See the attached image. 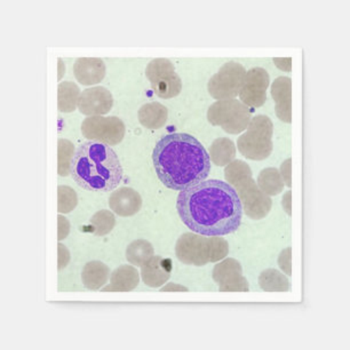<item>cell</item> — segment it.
<instances>
[{"instance_id":"cell-1","label":"cell","mask_w":350,"mask_h":350,"mask_svg":"<svg viewBox=\"0 0 350 350\" xmlns=\"http://www.w3.org/2000/svg\"><path fill=\"white\" fill-rule=\"evenodd\" d=\"M176 210L183 224L204 236L229 235L242 224L243 206L234 187L220 180H205L183 190Z\"/></svg>"},{"instance_id":"cell-2","label":"cell","mask_w":350,"mask_h":350,"mask_svg":"<svg viewBox=\"0 0 350 350\" xmlns=\"http://www.w3.org/2000/svg\"><path fill=\"white\" fill-rule=\"evenodd\" d=\"M158 179L168 189L183 191L207 179L211 158L203 144L187 133L161 137L152 151Z\"/></svg>"},{"instance_id":"cell-3","label":"cell","mask_w":350,"mask_h":350,"mask_svg":"<svg viewBox=\"0 0 350 350\" xmlns=\"http://www.w3.org/2000/svg\"><path fill=\"white\" fill-rule=\"evenodd\" d=\"M70 174L83 189L107 193L120 186L123 167L109 144L88 141L75 152Z\"/></svg>"},{"instance_id":"cell-4","label":"cell","mask_w":350,"mask_h":350,"mask_svg":"<svg viewBox=\"0 0 350 350\" xmlns=\"http://www.w3.org/2000/svg\"><path fill=\"white\" fill-rule=\"evenodd\" d=\"M228 183L237 189L239 200L246 215L252 219H262L269 213L271 200L260 190L252 178L249 165L242 161H231L224 170Z\"/></svg>"},{"instance_id":"cell-5","label":"cell","mask_w":350,"mask_h":350,"mask_svg":"<svg viewBox=\"0 0 350 350\" xmlns=\"http://www.w3.org/2000/svg\"><path fill=\"white\" fill-rule=\"evenodd\" d=\"M175 252L181 262L203 266L226 258L229 252V245L219 236L206 237L188 232L180 237L175 246Z\"/></svg>"},{"instance_id":"cell-6","label":"cell","mask_w":350,"mask_h":350,"mask_svg":"<svg viewBox=\"0 0 350 350\" xmlns=\"http://www.w3.org/2000/svg\"><path fill=\"white\" fill-rule=\"evenodd\" d=\"M273 123L267 116H256L250 122L245 133L237 141L241 154L252 161H263L273 151Z\"/></svg>"},{"instance_id":"cell-7","label":"cell","mask_w":350,"mask_h":350,"mask_svg":"<svg viewBox=\"0 0 350 350\" xmlns=\"http://www.w3.org/2000/svg\"><path fill=\"white\" fill-rule=\"evenodd\" d=\"M207 120L214 126H221L227 133L239 134L245 131L251 122V110L237 100H224L211 105Z\"/></svg>"},{"instance_id":"cell-8","label":"cell","mask_w":350,"mask_h":350,"mask_svg":"<svg viewBox=\"0 0 350 350\" xmlns=\"http://www.w3.org/2000/svg\"><path fill=\"white\" fill-rule=\"evenodd\" d=\"M246 70L242 64L230 61L224 64L211 78L207 90L211 96L219 101L237 98L245 79Z\"/></svg>"},{"instance_id":"cell-9","label":"cell","mask_w":350,"mask_h":350,"mask_svg":"<svg viewBox=\"0 0 350 350\" xmlns=\"http://www.w3.org/2000/svg\"><path fill=\"white\" fill-rule=\"evenodd\" d=\"M146 76L157 96L172 98L178 96L183 90V81L176 74L174 66L167 59H154L148 64Z\"/></svg>"},{"instance_id":"cell-10","label":"cell","mask_w":350,"mask_h":350,"mask_svg":"<svg viewBox=\"0 0 350 350\" xmlns=\"http://www.w3.org/2000/svg\"><path fill=\"white\" fill-rule=\"evenodd\" d=\"M81 133L88 139L115 146L123 140L125 126L117 117L94 116L83 122Z\"/></svg>"},{"instance_id":"cell-11","label":"cell","mask_w":350,"mask_h":350,"mask_svg":"<svg viewBox=\"0 0 350 350\" xmlns=\"http://www.w3.org/2000/svg\"><path fill=\"white\" fill-rule=\"evenodd\" d=\"M269 83V74L263 68H253L246 71L245 79L239 92L243 103L252 108L262 107L267 100Z\"/></svg>"},{"instance_id":"cell-12","label":"cell","mask_w":350,"mask_h":350,"mask_svg":"<svg viewBox=\"0 0 350 350\" xmlns=\"http://www.w3.org/2000/svg\"><path fill=\"white\" fill-rule=\"evenodd\" d=\"M113 105V98L107 88L96 86L88 88L81 93L78 102V108L83 115L100 116L105 115L111 110Z\"/></svg>"},{"instance_id":"cell-13","label":"cell","mask_w":350,"mask_h":350,"mask_svg":"<svg viewBox=\"0 0 350 350\" xmlns=\"http://www.w3.org/2000/svg\"><path fill=\"white\" fill-rule=\"evenodd\" d=\"M74 75L85 86L98 84L105 77V61L100 57H79L74 64Z\"/></svg>"},{"instance_id":"cell-14","label":"cell","mask_w":350,"mask_h":350,"mask_svg":"<svg viewBox=\"0 0 350 350\" xmlns=\"http://www.w3.org/2000/svg\"><path fill=\"white\" fill-rule=\"evenodd\" d=\"M109 206L120 217H132L140 211L142 198L135 190L124 187L111 193Z\"/></svg>"},{"instance_id":"cell-15","label":"cell","mask_w":350,"mask_h":350,"mask_svg":"<svg viewBox=\"0 0 350 350\" xmlns=\"http://www.w3.org/2000/svg\"><path fill=\"white\" fill-rule=\"evenodd\" d=\"M172 261L161 256H152L142 266V278L150 287H159L171 276Z\"/></svg>"},{"instance_id":"cell-16","label":"cell","mask_w":350,"mask_h":350,"mask_svg":"<svg viewBox=\"0 0 350 350\" xmlns=\"http://www.w3.org/2000/svg\"><path fill=\"white\" fill-rule=\"evenodd\" d=\"M291 93L292 81L288 77H280L275 79L271 85V95L276 102L277 116L285 123H291Z\"/></svg>"},{"instance_id":"cell-17","label":"cell","mask_w":350,"mask_h":350,"mask_svg":"<svg viewBox=\"0 0 350 350\" xmlns=\"http://www.w3.org/2000/svg\"><path fill=\"white\" fill-rule=\"evenodd\" d=\"M230 276L234 282V285L237 287V291H243L239 280H243L242 267L236 260L227 259L224 262L219 263L214 269V280L220 284V291H224L230 283Z\"/></svg>"},{"instance_id":"cell-18","label":"cell","mask_w":350,"mask_h":350,"mask_svg":"<svg viewBox=\"0 0 350 350\" xmlns=\"http://www.w3.org/2000/svg\"><path fill=\"white\" fill-rule=\"evenodd\" d=\"M139 120L149 130H157L164 126L167 122V109L157 102H151L141 107L139 110Z\"/></svg>"},{"instance_id":"cell-19","label":"cell","mask_w":350,"mask_h":350,"mask_svg":"<svg viewBox=\"0 0 350 350\" xmlns=\"http://www.w3.org/2000/svg\"><path fill=\"white\" fill-rule=\"evenodd\" d=\"M81 95V90L72 81L61 83L57 88V105L60 111L67 113L75 111V109L78 107Z\"/></svg>"},{"instance_id":"cell-20","label":"cell","mask_w":350,"mask_h":350,"mask_svg":"<svg viewBox=\"0 0 350 350\" xmlns=\"http://www.w3.org/2000/svg\"><path fill=\"white\" fill-rule=\"evenodd\" d=\"M109 278V268L105 263L88 262L83 270V283L90 290H98Z\"/></svg>"},{"instance_id":"cell-21","label":"cell","mask_w":350,"mask_h":350,"mask_svg":"<svg viewBox=\"0 0 350 350\" xmlns=\"http://www.w3.org/2000/svg\"><path fill=\"white\" fill-rule=\"evenodd\" d=\"M258 186L267 196H276L283 191V178L276 168H265L258 178Z\"/></svg>"},{"instance_id":"cell-22","label":"cell","mask_w":350,"mask_h":350,"mask_svg":"<svg viewBox=\"0 0 350 350\" xmlns=\"http://www.w3.org/2000/svg\"><path fill=\"white\" fill-rule=\"evenodd\" d=\"M235 144L226 137L214 141L211 146V157L217 166H226L235 159Z\"/></svg>"},{"instance_id":"cell-23","label":"cell","mask_w":350,"mask_h":350,"mask_svg":"<svg viewBox=\"0 0 350 350\" xmlns=\"http://www.w3.org/2000/svg\"><path fill=\"white\" fill-rule=\"evenodd\" d=\"M154 256V247L144 239L131 243L126 250V259L134 266L142 267Z\"/></svg>"},{"instance_id":"cell-24","label":"cell","mask_w":350,"mask_h":350,"mask_svg":"<svg viewBox=\"0 0 350 350\" xmlns=\"http://www.w3.org/2000/svg\"><path fill=\"white\" fill-rule=\"evenodd\" d=\"M133 270V267L123 266L115 270L111 277L112 291H131L134 290L139 283V273L137 269L129 275Z\"/></svg>"},{"instance_id":"cell-25","label":"cell","mask_w":350,"mask_h":350,"mask_svg":"<svg viewBox=\"0 0 350 350\" xmlns=\"http://www.w3.org/2000/svg\"><path fill=\"white\" fill-rule=\"evenodd\" d=\"M260 285L265 291H288L290 283L284 275L277 270H265L260 275Z\"/></svg>"},{"instance_id":"cell-26","label":"cell","mask_w":350,"mask_h":350,"mask_svg":"<svg viewBox=\"0 0 350 350\" xmlns=\"http://www.w3.org/2000/svg\"><path fill=\"white\" fill-rule=\"evenodd\" d=\"M74 154V146L70 141L59 140V174L61 176L70 174Z\"/></svg>"},{"instance_id":"cell-27","label":"cell","mask_w":350,"mask_h":350,"mask_svg":"<svg viewBox=\"0 0 350 350\" xmlns=\"http://www.w3.org/2000/svg\"><path fill=\"white\" fill-rule=\"evenodd\" d=\"M116 220L113 214L109 211H100L91 219L93 232L95 235L103 236L109 234L115 227Z\"/></svg>"},{"instance_id":"cell-28","label":"cell","mask_w":350,"mask_h":350,"mask_svg":"<svg viewBox=\"0 0 350 350\" xmlns=\"http://www.w3.org/2000/svg\"><path fill=\"white\" fill-rule=\"evenodd\" d=\"M59 213H70L77 206V193L70 187H59Z\"/></svg>"},{"instance_id":"cell-29","label":"cell","mask_w":350,"mask_h":350,"mask_svg":"<svg viewBox=\"0 0 350 350\" xmlns=\"http://www.w3.org/2000/svg\"><path fill=\"white\" fill-rule=\"evenodd\" d=\"M57 220H59V241H62V239H66V237L69 235L70 224H69V221H68L66 217H62V215H59Z\"/></svg>"},{"instance_id":"cell-30","label":"cell","mask_w":350,"mask_h":350,"mask_svg":"<svg viewBox=\"0 0 350 350\" xmlns=\"http://www.w3.org/2000/svg\"><path fill=\"white\" fill-rule=\"evenodd\" d=\"M57 247H59V256H60V259H59V270H62L69 262L70 254H69L67 247L62 245V244H59Z\"/></svg>"},{"instance_id":"cell-31","label":"cell","mask_w":350,"mask_h":350,"mask_svg":"<svg viewBox=\"0 0 350 350\" xmlns=\"http://www.w3.org/2000/svg\"><path fill=\"white\" fill-rule=\"evenodd\" d=\"M280 172H282V178H283V181L285 185H286L288 188H291L292 186V180H291V158L290 159H287L286 161H284L283 165H282V167H280Z\"/></svg>"},{"instance_id":"cell-32","label":"cell","mask_w":350,"mask_h":350,"mask_svg":"<svg viewBox=\"0 0 350 350\" xmlns=\"http://www.w3.org/2000/svg\"><path fill=\"white\" fill-rule=\"evenodd\" d=\"M273 64H276L277 68L283 71L292 70V59L291 57H275Z\"/></svg>"},{"instance_id":"cell-33","label":"cell","mask_w":350,"mask_h":350,"mask_svg":"<svg viewBox=\"0 0 350 350\" xmlns=\"http://www.w3.org/2000/svg\"><path fill=\"white\" fill-rule=\"evenodd\" d=\"M291 191H287L285 193L283 197V207L285 212H286L288 215L292 214V210H291Z\"/></svg>"},{"instance_id":"cell-34","label":"cell","mask_w":350,"mask_h":350,"mask_svg":"<svg viewBox=\"0 0 350 350\" xmlns=\"http://www.w3.org/2000/svg\"><path fill=\"white\" fill-rule=\"evenodd\" d=\"M161 291H188V288L180 286L178 284H168L167 286L163 287Z\"/></svg>"},{"instance_id":"cell-35","label":"cell","mask_w":350,"mask_h":350,"mask_svg":"<svg viewBox=\"0 0 350 350\" xmlns=\"http://www.w3.org/2000/svg\"><path fill=\"white\" fill-rule=\"evenodd\" d=\"M64 70H66V67L64 66V61H62V59H59V76H57L59 81L64 77Z\"/></svg>"}]
</instances>
